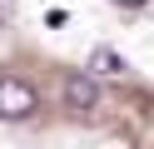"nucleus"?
I'll return each instance as SVG.
<instances>
[{"label": "nucleus", "mask_w": 154, "mask_h": 149, "mask_svg": "<svg viewBox=\"0 0 154 149\" xmlns=\"http://www.w3.org/2000/svg\"><path fill=\"white\" fill-rule=\"evenodd\" d=\"M40 109L35 85H25L20 75H0V119H30Z\"/></svg>", "instance_id": "obj_1"}, {"label": "nucleus", "mask_w": 154, "mask_h": 149, "mask_svg": "<svg viewBox=\"0 0 154 149\" xmlns=\"http://www.w3.org/2000/svg\"><path fill=\"white\" fill-rule=\"evenodd\" d=\"M60 104L75 109V114H90L94 104H100V75L94 70H85V75H70L60 85Z\"/></svg>", "instance_id": "obj_2"}, {"label": "nucleus", "mask_w": 154, "mask_h": 149, "mask_svg": "<svg viewBox=\"0 0 154 149\" xmlns=\"http://www.w3.org/2000/svg\"><path fill=\"white\" fill-rule=\"evenodd\" d=\"M90 70H94V75H104V79H119V75H129L124 55H119V50H104V45L90 55Z\"/></svg>", "instance_id": "obj_3"}, {"label": "nucleus", "mask_w": 154, "mask_h": 149, "mask_svg": "<svg viewBox=\"0 0 154 149\" xmlns=\"http://www.w3.org/2000/svg\"><path fill=\"white\" fill-rule=\"evenodd\" d=\"M119 5H129V10H134V5H144V0H119Z\"/></svg>", "instance_id": "obj_4"}]
</instances>
